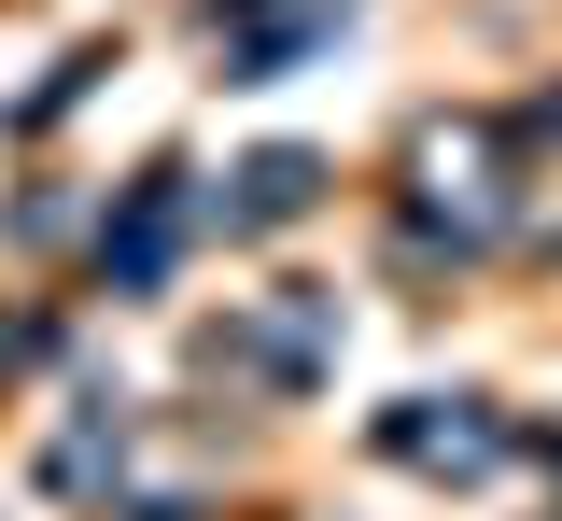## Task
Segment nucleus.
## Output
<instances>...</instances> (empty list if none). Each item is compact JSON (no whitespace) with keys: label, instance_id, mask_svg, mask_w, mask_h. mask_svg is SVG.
Returning <instances> with one entry per match:
<instances>
[{"label":"nucleus","instance_id":"nucleus-1","mask_svg":"<svg viewBox=\"0 0 562 521\" xmlns=\"http://www.w3.org/2000/svg\"><path fill=\"white\" fill-rule=\"evenodd\" d=\"M211 29H225L239 85H268V71H295V57L338 29V0H211Z\"/></svg>","mask_w":562,"mask_h":521},{"label":"nucleus","instance_id":"nucleus-2","mask_svg":"<svg viewBox=\"0 0 562 521\" xmlns=\"http://www.w3.org/2000/svg\"><path fill=\"white\" fill-rule=\"evenodd\" d=\"M169 240H183V184L155 169V184L127 198V225H99V268H113V282H155V268H169Z\"/></svg>","mask_w":562,"mask_h":521},{"label":"nucleus","instance_id":"nucleus-3","mask_svg":"<svg viewBox=\"0 0 562 521\" xmlns=\"http://www.w3.org/2000/svg\"><path fill=\"white\" fill-rule=\"evenodd\" d=\"M239 184H254V198H239V225H281L295 198H310V184H324V169H310V155H254Z\"/></svg>","mask_w":562,"mask_h":521}]
</instances>
